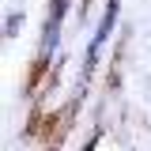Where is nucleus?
Masks as SVG:
<instances>
[{"label":"nucleus","mask_w":151,"mask_h":151,"mask_svg":"<svg viewBox=\"0 0 151 151\" xmlns=\"http://www.w3.org/2000/svg\"><path fill=\"white\" fill-rule=\"evenodd\" d=\"M64 4H68V0H53V8H49V27H45V42H42V60H49V57H53V49H57V34H60Z\"/></svg>","instance_id":"nucleus-2"},{"label":"nucleus","mask_w":151,"mask_h":151,"mask_svg":"<svg viewBox=\"0 0 151 151\" xmlns=\"http://www.w3.org/2000/svg\"><path fill=\"white\" fill-rule=\"evenodd\" d=\"M117 8H121V0H110L106 4V15H102V23H98V30L91 38V49H87V72L94 68V60H98V53H102V45H106V38L113 30V23H117Z\"/></svg>","instance_id":"nucleus-1"}]
</instances>
